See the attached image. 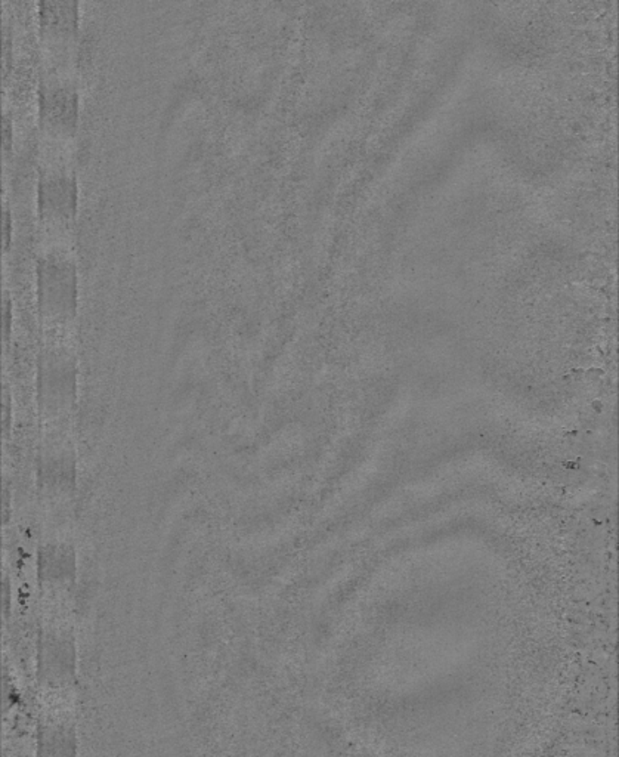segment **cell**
Listing matches in <instances>:
<instances>
[{"label": "cell", "mask_w": 619, "mask_h": 757, "mask_svg": "<svg viewBox=\"0 0 619 757\" xmlns=\"http://www.w3.org/2000/svg\"><path fill=\"white\" fill-rule=\"evenodd\" d=\"M4 150L6 153L11 151V147H12V140H13V125H12V118L9 114H4Z\"/></svg>", "instance_id": "8992f818"}, {"label": "cell", "mask_w": 619, "mask_h": 757, "mask_svg": "<svg viewBox=\"0 0 619 757\" xmlns=\"http://www.w3.org/2000/svg\"><path fill=\"white\" fill-rule=\"evenodd\" d=\"M38 296L43 311L72 315L77 306L79 277L72 258L49 252L38 259Z\"/></svg>", "instance_id": "6da1fadb"}, {"label": "cell", "mask_w": 619, "mask_h": 757, "mask_svg": "<svg viewBox=\"0 0 619 757\" xmlns=\"http://www.w3.org/2000/svg\"><path fill=\"white\" fill-rule=\"evenodd\" d=\"M11 60H12V34H11V30L8 28V26H5V28H4V68H5V73H8V70L11 67Z\"/></svg>", "instance_id": "5b68a950"}, {"label": "cell", "mask_w": 619, "mask_h": 757, "mask_svg": "<svg viewBox=\"0 0 619 757\" xmlns=\"http://www.w3.org/2000/svg\"><path fill=\"white\" fill-rule=\"evenodd\" d=\"M12 231V219H11V210L8 207V204H5V209H4V241H5V249L9 248V243H11V233Z\"/></svg>", "instance_id": "52a82bcc"}, {"label": "cell", "mask_w": 619, "mask_h": 757, "mask_svg": "<svg viewBox=\"0 0 619 757\" xmlns=\"http://www.w3.org/2000/svg\"><path fill=\"white\" fill-rule=\"evenodd\" d=\"M79 184L76 175L67 172L43 173L38 184L39 210L49 216L65 218L76 212Z\"/></svg>", "instance_id": "3957f363"}, {"label": "cell", "mask_w": 619, "mask_h": 757, "mask_svg": "<svg viewBox=\"0 0 619 757\" xmlns=\"http://www.w3.org/2000/svg\"><path fill=\"white\" fill-rule=\"evenodd\" d=\"M80 95L72 82L49 80L39 86V116L49 126L73 129L79 118Z\"/></svg>", "instance_id": "7a4b0ae2"}, {"label": "cell", "mask_w": 619, "mask_h": 757, "mask_svg": "<svg viewBox=\"0 0 619 757\" xmlns=\"http://www.w3.org/2000/svg\"><path fill=\"white\" fill-rule=\"evenodd\" d=\"M40 24L54 31H73L80 20L77 0H42L39 4Z\"/></svg>", "instance_id": "277c9868"}]
</instances>
